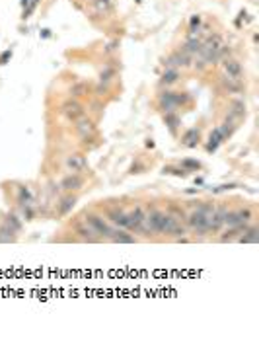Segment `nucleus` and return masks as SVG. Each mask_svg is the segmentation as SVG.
<instances>
[{
	"instance_id": "f257e3e1",
	"label": "nucleus",
	"mask_w": 259,
	"mask_h": 341,
	"mask_svg": "<svg viewBox=\"0 0 259 341\" xmlns=\"http://www.w3.org/2000/svg\"><path fill=\"white\" fill-rule=\"evenodd\" d=\"M215 203H211V201H203L199 203L189 215H185V224H187V228L197 236H207L209 234V215L215 211Z\"/></svg>"
},
{
	"instance_id": "f03ea898",
	"label": "nucleus",
	"mask_w": 259,
	"mask_h": 341,
	"mask_svg": "<svg viewBox=\"0 0 259 341\" xmlns=\"http://www.w3.org/2000/svg\"><path fill=\"white\" fill-rule=\"evenodd\" d=\"M156 105L162 113L166 111H178V109H185L189 105H193V98L187 92H174V90H164L160 92L156 98Z\"/></svg>"
},
{
	"instance_id": "7ed1b4c3",
	"label": "nucleus",
	"mask_w": 259,
	"mask_h": 341,
	"mask_svg": "<svg viewBox=\"0 0 259 341\" xmlns=\"http://www.w3.org/2000/svg\"><path fill=\"white\" fill-rule=\"evenodd\" d=\"M82 217H84V221L94 228V232L100 236L101 240H107V238H109V234H111L113 226L107 222V219H103V217L98 215V213H84Z\"/></svg>"
},
{
	"instance_id": "20e7f679",
	"label": "nucleus",
	"mask_w": 259,
	"mask_h": 341,
	"mask_svg": "<svg viewBox=\"0 0 259 341\" xmlns=\"http://www.w3.org/2000/svg\"><path fill=\"white\" fill-rule=\"evenodd\" d=\"M254 219V211L250 207H240V209H228L224 217V226H240V224H250Z\"/></svg>"
},
{
	"instance_id": "39448f33",
	"label": "nucleus",
	"mask_w": 259,
	"mask_h": 341,
	"mask_svg": "<svg viewBox=\"0 0 259 341\" xmlns=\"http://www.w3.org/2000/svg\"><path fill=\"white\" fill-rule=\"evenodd\" d=\"M162 64H164V68L185 70V68H191V64H193V57H189L187 53H183L181 49H178V51H174L172 55H168Z\"/></svg>"
},
{
	"instance_id": "423d86ee",
	"label": "nucleus",
	"mask_w": 259,
	"mask_h": 341,
	"mask_svg": "<svg viewBox=\"0 0 259 341\" xmlns=\"http://www.w3.org/2000/svg\"><path fill=\"white\" fill-rule=\"evenodd\" d=\"M220 66H222V74L228 76V78H234V80H244V68H242V62L234 57H224L220 60Z\"/></svg>"
},
{
	"instance_id": "0eeeda50",
	"label": "nucleus",
	"mask_w": 259,
	"mask_h": 341,
	"mask_svg": "<svg viewBox=\"0 0 259 341\" xmlns=\"http://www.w3.org/2000/svg\"><path fill=\"white\" fill-rule=\"evenodd\" d=\"M60 111H62V115H64L66 119L72 121V123L86 115V109H84V105H82L78 100H74V98H70V100L64 101V103H62V107H60Z\"/></svg>"
},
{
	"instance_id": "6e6552de",
	"label": "nucleus",
	"mask_w": 259,
	"mask_h": 341,
	"mask_svg": "<svg viewBox=\"0 0 259 341\" xmlns=\"http://www.w3.org/2000/svg\"><path fill=\"white\" fill-rule=\"evenodd\" d=\"M228 213V205L222 203L219 207H215V211L209 215V234H217L220 228L224 226V217Z\"/></svg>"
},
{
	"instance_id": "1a4fd4ad",
	"label": "nucleus",
	"mask_w": 259,
	"mask_h": 341,
	"mask_svg": "<svg viewBox=\"0 0 259 341\" xmlns=\"http://www.w3.org/2000/svg\"><path fill=\"white\" fill-rule=\"evenodd\" d=\"M84 183H86V180H84V176L82 174H66L62 180H60L59 183V189H62L64 193H72V191H80L82 187H84Z\"/></svg>"
},
{
	"instance_id": "9d476101",
	"label": "nucleus",
	"mask_w": 259,
	"mask_h": 341,
	"mask_svg": "<svg viewBox=\"0 0 259 341\" xmlns=\"http://www.w3.org/2000/svg\"><path fill=\"white\" fill-rule=\"evenodd\" d=\"M74 232L82 242H101V238L94 232V228L84 221V217H80L78 221L74 222Z\"/></svg>"
},
{
	"instance_id": "9b49d317",
	"label": "nucleus",
	"mask_w": 259,
	"mask_h": 341,
	"mask_svg": "<svg viewBox=\"0 0 259 341\" xmlns=\"http://www.w3.org/2000/svg\"><path fill=\"white\" fill-rule=\"evenodd\" d=\"M66 168H68V172H72V174H86V170H88V160H86V156L84 154H80V152H72V154H68L66 156Z\"/></svg>"
},
{
	"instance_id": "f8f14e48",
	"label": "nucleus",
	"mask_w": 259,
	"mask_h": 341,
	"mask_svg": "<svg viewBox=\"0 0 259 341\" xmlns=\"http://www.w3.org/2000/svg\"><path fill=\"white\" fill-rule=\"evenodd\" d=\"M142 221H144V207L135 205L131 211H127V230H131V232H140Z\"/></svg>"
},
{
	"instance_id": "ddd939ff",
	"label": "nucleus",
	"mask_w": 259,
	"mask_h": 341,
	"mask_svg": "<svg viewBox=\"0 0 259 341\" xmlns=\"http://www.w3.org/2000/svg\"><path fill=\"white\" fill-rule=\"evenodd\" d=\"M74 131H76V135H78L80 139H88V137H94L98 133L96 123L92 119H88L86 115L80 117L78 121H74Z\"/></svg>"
},
{
	"instance_id": "4468645a",
	"label": "nucleus",
	"mask_w": 259,
	"mask_h": 341,
	"mask_svg": "<svg viewBox=\"0 0 259 341\" xmlns=\"http://www.w3.org/2000/svg\"><path fill=\"white\" fill-rule=\"evenodd\" d=\"M105 219L111 226L127 228V211H123L121 207H109L105 211Z\"/></svg>"
},
{
	"instance_id": "2eb2a0df",
	"label": "nucleus",
	"mask_w": 259,
	"mask_h": 341,
	"mask_svg": "<svg viewBox=\"0 0 259 341\" xmlns=\"http://www.w3.org/2000/svg\"><path fill=\"white\" fill-rule=\"evenodd\" d=\"M16 201H18V207H35L37 205L35 193L27 185H18L16 187Z\"/></svg>"
},
{
	"instance_id": "dca6fc26",
	"label": "nucleus",
	"mask_w": 259,
	"mask_h": 341,
	"mask_svg": "<svg viewBox=\"0 0 259 341\" xmlns=\"http://www.w3.org/2000/svg\"><path fill=\"white\" fill-rule=\"evenodd\" d=\"M107 240L113 242V244H137L139 242L133 234H129L125 228H117V226H113V230H111Z\"/></svg>"
},
{
	"instance_id": "f3484780",
	"label": "nucleus",
	"mask_w": 259,
	"mask_h": 341,
	"mask_svg": "<svg viewBox=\"0 0 259 341\" xmlns=\"http://www.w3.org/2000/svg\"><path fill=\"white\" fill-rule=\"evenodd\" d=\"M226 117L238 123L240 119L246 117V101L244 100H232L230 101V109L226 113Z\"/></svg>"
},
{
	"instance_id": "a211bd4d",
	"label": "nucleus",
	"mask_w": 259,
	"mask_h": 341,
	"mask_svg": "<svg viewBox=\"0 0 259 341\" xmlns=\"http://www.w3.org/2000/svg\"><path fill=\"white\" fill-rule=\"evenodd\" d=\"M76 201H78V197L76 195H72V193H66L62 199L57 203V211H59L60 217H66L68 213H72V209L76 207Z\"/></svg>"
},
{
	"instance_id": "6ab92c4d",
	"label": "nucleus",
	"mask_w": 259,
	"mask_h": 341,
	"mask_svg": "<svg viewBox=\"0 0 259 341\" xmlns=\"http://www.w3.org/2000/svg\"><path fill=\"white\" fill-rule=\"evenodd\" d=\"M92 8L98 16H109L115 10V0H92Z\"/></svg>"
},
{
	"instance_id": "aec40b11",
	"label": "nucleus",
	"mask_w": 259,
	"mask_h": 341,
	"mask_svg": "<svg viewBox=\"0 0 259 341\" xmlns=\"http://www.w3.org/2000/svg\"><path fill=\"white\" fill-rule=\"evenodd\" d=\"M201 47H203V39L201 37H187L185 43L181 45V51L187 53L189 57H197L201 53Z\"/></svg>"
},
{
	"instance_id": "412c9836",
	"label": "nucleus",
	"mask_w": 259,
	"mask_h": 341,
	"mask_svg": "<svg viewBox=\"0 0 259 341\" xmlns=\"http://www.w3.org/2000/svg\"><path fill=\"white\" fill-rule=\"evenodd\" d=\"M220 86L224 92L228 94H240L244 90V80H234V78H228V76H220Z\"/></svg>"
},
{
	"instance_id": "4be33fe9",
	"label": "nucleus",
	"mask_w": 259,
	"mask_h": 341,
	"mask_svg": "<svg viewBox=\"0 0 259 341\" xmlns=\"http://www.w3.org/2000/svg\"><path fill=\"white\" fill-rule=\"evenodd\" d=\"M199 142H201V131L197 127L187 129V131L183 133V137H181V144H183V146H189V148H195Z\"/></svg>"
},
{
	"instance_id": "5701e85b",
	"label": "nucleus",
	"mask_w": 259,
	"mask_h": 341,
	"mask_svg": "<svg viewBox=\"0 0 259 341\" xmlns=\"http://www.w3.org/2000/svg\"><path fill=\"white\" fill-rule=\"evenodd\" d=\"M181 80V72L180 70H176V68H166L164 72H162V76H160V86H174V84H178Z\"/></svg>"
},
{
	"instance_id": "b1692460",
	"label": "nucleus",
	"mask_w": 259,
	"mask_h": 341,
	"mask_svg": "<svg viewBox=\"0 0 259 341\" xmlns=\"http://www.w3.org/2000/svg\"><path fill=\"white\" fill-rule=\"evenodd\" d=\"M258 240H259V228L258 226H250V224H248V228L236 238V242H240V244H256Z\"/></svg>"
},
{
	"instance_id": "393cba45",
	"label": "nucleus",
	"mask_w": 259,
	"mask_h": 341,
	"mask_svg": "<svg viewBox=\"0 0 259 341\" xmlns=\"http://www.w3.org/2000/svg\"><path fill=\"white\" fill-rule=\"evenodd\" d=\"M117 76V68L113 66V64H105L103 68L100 70V76H98V80H100V84H103V86H109L111 82H113V78Z\"/></svg>"
},
{
	"instance_id": "a878e982",
	"label": "nucleus",
	"mask_w": 259,
	"mask_h": 341,
	"mask_svg": "<svg viewBox=\"0 0 259 341\" xmlns=\"http://www.w3.org/2000/svg\"><path fill=\"white\" fill-rule=\"evenodd\" d=\"M164 123H166V125H168V129L176 135V133H178V129L181 127L180 113H178V111H166V113H164Z\"/></svg>"
},
{
	"instance_id": "bb28decb",
	"label": "nucleus",
	"mask_w": 259,
	"mask_h": 341,
	"mask_svg": "<svg viewBox=\"0 0 259 341\" xmlns=\"http://www.w3.org/2000/svg\"><path fill=\"white\" fill-rule=\"evenodd\" d=\"M222 142H224V139H222V135H220L219 127H215V129L211 131V135H209V142H207V152H209V154H211V152H217V148H219Z\"/></svg>"
},
{
	"instance_id": "cd10ccee",
	"label": "nucleus",
	"mask_w": 259,
	"mask_h": 341,
	"mask_svg": "<svg viewBox=\"0 0 259 341\" xmlns=\"http://www.w3.org/2000/svg\"><path fill=\"white\" fill-rule=\"evenodd\" d=\"M4 224L14 232V234H18L21 230V221L16 217V215H6V219H4Z\"/></svg>"
},
{
	"instance_id": "c85d7f7f",
	"label": "nucleus",
	"mask_w": 259,
	"mask_h": 341,
	"mask_svg": "<svg viewBox=\"0 0 259 341\" xmlns=\"http://www.w3.org/2000/svg\"><path fill=\"white\" fill-rule=\"evenodd\" d=\"M201 25H203L201 16H193V18L189 20V37H197V35H199V31L203 29Z\"/></svg>"
},
{
	"instance_id": "c756f323",
	"label": "nucleus",
	"mask_w": 259,
	"mask_h": 341,
	"mask_svg": "<svg viewBox=\"0 0 259 341\" xmlns=\"http://www.w3.org/2000/svg\"><path fill=\"white\" fill-rule=\"evenodd\" d=\"M180 166L187 172V174H189V172H197V170H201V162L193 160V158H185V160H181Z\"/></svg>"
},
{
	"instance_id": "7c9ffc66",
	"label": "nucleus",
	"mask_w": 259,
	"mask_h": 341,
	"mask_svg": "<svg viewBox=\"0 0 259 341\" xmlns=\"http://www.w3.org/2000/svg\"><path fill=\"white\" fill-rule=\"evenodd\" d=\"M86 90H88V84H86V82H76V84L70 86V96L82 98V96L86 94Z\"/></svg>"
},
{
	"instance_id": "2f4dec72",
	"label": "nucleus",
	"mask_w": 259,
	"mask_h": 341,
	"mask_svg": "<svg viewBox=\"0 0 259 341\" xmlns=\"http://www.w3.org/2000/svg\"><path fill=\"white\" fill-rule=\"evenodd\" d=\"M164 174H172V176H178V178H187L189 174L181 168V166H164V170H162Z\"/></svg>"
},
{
	"instance_id": "473e14b6",
	"label": "nucleus",
	"mask_w": 259,
	"mask_h": 341,
	"mask_svg": "<svg viewBox=\"0 0 259 341\" xmlns=\"http://www.w3.org/2000/svg\"><path fill=\"white\" fill-rule=\"evenodd\" d=\"M37 4H39V0H23L21 2V6H23V18H27L37 8Z\"/></svg>"
}]
</instances>
